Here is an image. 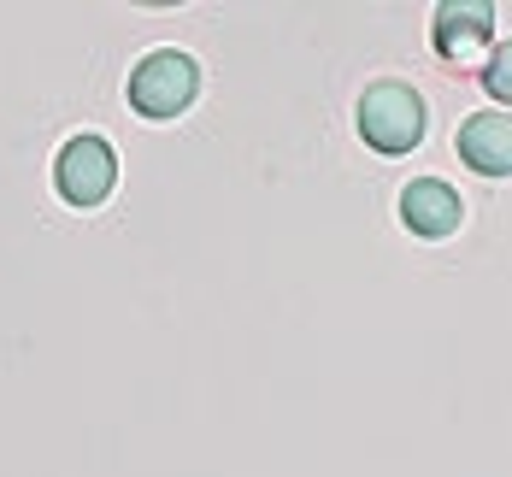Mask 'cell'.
Returning <instances> with one entry per match:
<instances>
[{
  "label": "cell",
  "mask_w": 512,
  "mask_h": 477,
  "mask_svg": "<svg viewBox=\"0 0 512 477\" xmlns=\"http://www.w3.org/2000/svg\"><path fill=\"white\" fill-rule=\"evenodd\" d=\"M359 136L377 148V154H412L424 142V101L418 89L383 77L359 95Z\"/></svg>",
  "instance_id": "cell-1"
},
{
  "label": "cell",
  "mask_w": 512,
  "mask_h": 477,
  "mask_svg": "<svg viewBox=\"0 0 512 477\" xmlns=\"http://www.w3.org/2000/svg\"><path fill=\"white\" fill-rule=\"evenodd\" d=\"M195 89H201V65L177 48L148 53V59L130 71V106H136L142 118H177L183 106L195 101Z\"/></svg>",
  "instance_id": "cell-2"
},
{
  "label": "cell",
  "mask_w": 512,
  "mask_h": 477,
  "mask_svg": "<svg viewBox=\"0 0 512 477\" xmlns=\"http://www.w3.org/2000/svg\"><path fill=\"white\" fill-rule=\"evenodd\" d=\"M53 183L71 207H101L112 195V183H118V159L101 136H71L53 159Z\"/></svg>",
  "instance_id": "cell-3"
},
{
  "label": "cell",
  "mask_w": 512,
  "mask_h": 477,
  "mask_svg": "<svg viewBox=\"0 0 512 477\" xmlns=\"http://www.w3.org/2000/svg\"><path fill=\"white\" fill-rule=\"evenodd\" d=\"M465 218V201L442 183V177H418L401 189V224H407L412 236H430V242H442V236H454Z\"/></svg>",
  "instance_id": "cell-4"
},
{
  "label": "cell",
  "mask_w": 512,
  "mask_h": 477,
  "mask_svg": "<svg viewBox=\"0 0 512 477\" xmlns=\"http://www.w3.org/2000/svg\"><path fill=\"white\" fill-rule=\"evenodd\" d=\"M495 36V6H483V0H465V6H442L436 12V24H430V42L442 59H454V65H471L483 42Z\"/></svg>",
  "instance_id": "cell-5"
},
{
  "label": "cell",
  "mask_w": 512,
  "mask_h": 477,
  "mask_svg": "<svg viewBox=\"0 0 512 477\" xmlns=\"http://www.w3.org/2000/svg\"><path fill=\"white\" fill-rule=\"evenodd\" d=\"M460 159L477 177H512V112H477V118H465Z\"/></svg>",
  "instance_id": "cell-6"
},
{
  "label": "cell",
  "mask_w": 512,
  "mask_h": 477,
  "mask_svg": "<svg viewBox=\"0 0 512 477\" xmlns=\"http://www.w3.org/2000/svg\"><path fill=\"white\" fill-rule=\"evenodd\" d=\"M483 89H489L501 106H512V42H501V48L489 53V65H483Z\"/></svg>",
  "instance_id": "cell-7"
}]
</instances>
